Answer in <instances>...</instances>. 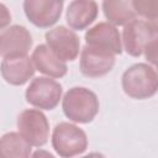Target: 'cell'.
I'll use <instances>...</instances> for the list:
<instances>
[{"label": "cell", "mask_w": 158, "mask_h": 158, "mask_svg": "<svg viewBox=\"0 0 158 158\" xmlns=\"http://www.w3.org/2000/svg\"><path fill=\"white\" fill-rule=\"evenodd\" d=\"M121 85L123 93L132 99H149L156 95L158 89L157 70L147 63H136L123 72Z\"/></svg>", "instance_id": "cell-1"}, {"label": "cell", "mask_w": 158, "mask_h": 158, "mask_svg": "<svg viewBox=\"0 0 158 158\" xmlns=\"http://www.w3.org/2000/svg\"><path fill=\"white\" fill-rule=\"evenodd\" d=\"M62 109L67 118L75 123H89L99 112L100 102L94 91L84 86H73L63 96Z\"/></svg>", "instance_id": "cell-2"}, {"label": "cell", "mask_w": 158, "mask_h": 158, "mask_svg": "<svg viewBox=\"0 0 158 158\" xmlns=\"http://www.w3.org/2000/svg\"><path fill=\"white\" fill-rule=\"evenodd\" d=\"M51 141L56 153L63 158L83 154L88 148V136L84 130L69 122L57 123Z\"/></svg>", "instance_id": "cell-3"}, {"label": "cell", "mask_w": 158, "mask_h": 158, "mask_svg": "<svg viewBox=\"0 0 158 158\" xmlns=\"http://www.w3.org/2000/svg\"><path fill=\"white\" fill-rule=\"evenodd\" d=\"M156 37H158L157 21L135 17L123 25L121 42L127 54L131 57H139L144 47Z\"/></svg>", "instance_id": "cell-4"}, {"label": "cell", "mask_w": 158, "mask_h": 158, "mask_svg": "<svg viewBox=\"0 0 158 158\" xmlns=\"http://www.w3.org/2000/svg\"><path fill=\"white\" fill-rule=\"evenodd\" d=\"M62 85L51 77L35 78L25 91L26 101L40 110H53L62 99Z\"/></svg>", "instance_id": "cell-5"}, {"label": "cell", "mask_w": 158, "mask_h": 158, "mask_svg": "<svg viewBox=\"0 0 158 158\" xmlns=\"http://www.w3.org/2000/svg\"><path fill=\"white\" fill-rule=\"evenodd\" d=\"M17 130L32 147H43L48 142L49 122L38 109L23 110L17 117Z\"/></svg>", "instance_id": "cell-6"}, {"label": "cell", "mask_w": 158, "mask_h": 158, "mask_svg": "<svg viewBox=\"0 0 158 158\" xmlns=\"http://www.w3.org/2000/svg\"><path fill=\"white\" fill-rule=\"evenodd\" d=\"M46 46L62 62H73L80 52L78 35L65 26H57L46 32Z\"/></svg>", "instance_id": "cell-7"}, {"label": "cell", "mask_w": 158, "mask_h": 158, "mask_svg": "<svg viewBox=\"0 0 158 158\" xmlns=\"http://www.w3.org/2000/svg\"><path fill=\"white\" fill-rule=\"evenodd\" d=\"M22 6L27 20L32 25L48 28L60 19L63 0H23Z\"/></svg>", "instance_id": "cell-8"}, {"label": "cell", "mask_w": 158, "mask_h": 158, "mask_svg": "<svg viewBox=\"0 0 158 158\" xmlns=\"http://www.w3.org/2000/svg\"><path fill=\"white\" fill-rule=\"evenodd\" d=\"M115 54L110 51L85 44L80 52V72L88 78L104 77L112 70Z\"/></svg>", "instance_id": "cell-9"}, {"label": "cell", "mask_w": 158, "mask_h": 158, "mask_svg": "<svg viewBox=\"0 0 158 158\" xmlns=\"http://www.w3.org/2000/svg\"><path fill=\"white\" fill-rule=\"evenodd\" d=\"M33 40L30 31L21 25L6 27L0 33V57L25 56L30 52Z\"/></svg>", "instance_id": "cell-10"}, {"label": "cell", "mask_w": 158, "mask_h": 158, "mask_svg": "<svg viewBox=\"0 0 158 158\" xmlns=\"http://www.w3.org/2000/svg\"><path fill=\"white\" fill-rule=\"evenodd\" d=\"M85 43L110 51L114 54L122 53L121 35L117 27L110 22H99L85 32Z\"/></svg>", "instance_id": "cell-11"}, {"label": "cell", "mask_w": 158, "mask_h": 158, "mask_svg": "<svg viewBox=\"0 0 158 158\" xmlns=\"http://www.w3.org/2000/svg\"><path fill=\"white\" fill-rule=\"evenodd\" d=\"M35 72L36 68L32 63V59L27 54L6 57L0 64V73L2 79L7 84L15 86L26 84L33 77Z\"/></svg>", "instance_id": "cell-12"}, {"label": "cell", "mask_w": 158, "mask_h": 158, "mask_svg": "<svg viewBox=\"0 0 158 158\" xmlns=\"http://www.w3.org/2000/svg\"><path fill=\"white\" fill-rule=\"evenodd\" d=\"M99 7L95 0H73L65 12V21L72 30L81 31L98 17Z\"/></svg>", "instance_id": "cell-13"}, {"label": "cell", "mask_w": 158, "mask_h": 158, "mask_svg": "<svg viewBox=\"0 0 158 158\" xmlns=\"http://www.w3.org/2000/svg\"><path fill=\"white\" fill-rule=\"evenodd\" d=\"M31 59L36 70H38L40 73L47 77L58 79V78H63L68 72V67L65 62L58 59L46 44H38L33 49Z\"/></svg>", "instance_id": "cell-14"}, {"label": "cell", "mask_w": 158, "mask_h": 158, "mask_svg": "<svg viewBox=\"0 0 158 158\" xmlns=\"http://www.w3.org/2000/svg\"><path fill=\"white\" fill-rule=\"evenodd\" d=\"M32 146L19 133L7 132L0 137V158H27Z\"/></svg>", "instance_id": "cell-15"}, {"label": "cell", "mask_w": 158, "mask_h": 158, "mask_svg": "<svg viewBox=\"0 0 158 158\" xmlns=\"http://www.w3.org/2000/svg\"><path fill=\"white\" fill-rule=\"evenodd\" d=\"M102 11L107 22L123 26L136 17L132 0H102Z\"/></svg>", "instance_id": "cell-16"}, {"label": "cell", "mask_w": 158, "mask_h": 158, "mask_svg": "<svg viewBox=\"0 0 158 158\" xmlns=\"http://www.w3.org/2000/svg\"><path fill=\"white\" fill-rule=\"evenodd\" d=\"M157 1L158 0H132V6L136 15H139L146 20L157 21Z\"/></svg>", "instance_id": "cell-17"}, {"label": "cell", "mask_w": 158, "mask_h": 158, "mask_svg": "<svg viewBox=\"0 0 158 158\" xmlns=\"http://www.w3.org/2000/svg\"><path fill=\"white\" fill-rule=\"evenodd\" d=\"M157 40L158 37L153 38L143 49V53H144V57L154 67L156 63H157Z\"/></svg>", "instance_id": "cell-18"}, {"label": "cell", "mask_w": 158, "mask_h": 158, "mask_svg": "<svg viewBox=\"0 0 158 158\" xmlns=\"http://www.w3.org/2000/svg\"><path fill=\"white\" fill-rule=\"evenodd\" d=\"M11 22V12L6 5L0 2V31L5 30Z\"/></svg>", "instance_id": "cell-19"}, {"label": "cell", "mask_w": 158, "mask_h": 158, "mask_svg": "<svg viewBox=\"0 0 158 158\" xmlns=\"http://www.w3.org/2000/svg\"><path fill=\"white\" fill-rule=\"evenodd\" d=\"M38 154H42V153H41V152H36V153H33V154H31V156H38ZM44 154H48L49 157H53L51 153H44Z\"/></svg>", "instance_id": "cell-20"}, {"label": "cell", "mask_w": 158, "mask_h": 158, "mask_svg": "<svg viewBox=\"0 0 158 158\" xmlns=\"http://www.w3.org/2000/svg\"><path fill=\"white\" fill-rule=\"evenodd\" d=\"M63 1H64V0H63Z\"/></svg>", "instance_id": "cell-21"}]
</instances>
